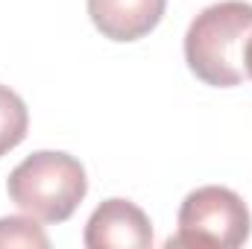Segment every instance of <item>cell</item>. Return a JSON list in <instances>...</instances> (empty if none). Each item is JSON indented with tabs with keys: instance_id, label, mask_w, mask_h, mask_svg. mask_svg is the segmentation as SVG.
I'll return each instance as SVG.
<instances>
[{
	"instance_id": "cell-1",
	"label": "cell",
	"mask_w": 252,
	"mask_h": 249,
	"mask_svg": "<svg viewBox=\"0 0 252 249\" xmlns=\"http://www.w3.org/2000/svg\"><path fill=\"white\" fill-rule=\"evenodd\" d=\"M252 38V3L220 0L205 6L185 32V62L196 79L214 88L247 82V44Z\"/></svg>"
},
{
	"instance_id": "cell-3",
	"label": "cell",
	"mask_w": 252,
	"mask_h": 249,
	"mask_svg": "<svg viewBox=\"0 0 252 249\" xmlns=\"http://www.w3.org/2000/svg\"><path fill=\"white\" fill-rule=\"evenodd\" d=\"M252 217L241 193L223 185L190 190L179 208V232L164 247H214L238 249L250 241Z\"/></svg>"
},
{
	"instance_id": "cell-6",
	"label": "cell",
	"mask_w": 252,
	"mask_h": 249,
	"mask_svg": "<svg viewBox=\"0 0 252 249\" xmlns=\"http://www.w3.org/2000/svg\"><path fill=\"white\" fill-rule=\"evenodd\" d=\"M27 129H30L27 103L9 85H0V158L27 138Z\"/></svg>"
},
{
	"instance_id": "cell-8",
	"label": "cell",
	"mask_w": 252,
	"mask_h": 249,
	"mask_svg": "<svg viewBox=\"0 0 252 249\" xmlns=\"http://www.w3.org/2000/svg\"><path fill=\"white\" fill-rule=\"evenodd\" d=\"M247 79H252V38L247 44Z\"/></svg>"
},
{
	"instance_id": "cell-2",
	"label": "cell",
	"mask_w": 252,
	"mask_h": 249,
	"mask_svg": "<svg viewBox=\"0 0 252 249\" xmlns=\"http://www.w3.org/2000/svg\"><path fill=\"white\" fill-rule=\"evenodd\" d=\"M9 199L41 223H64L88 193V176L79 158L41 150L27 156L6 182Z\"/></svg>"
},
{
	"instance_id": "cell-7",
	"label": "cell",
	"mask_w": 252,
	"mask_h": 249,
	"mask_svg": "<svg viewBox=\"0 0 252 249\" xmlns=\"http://www.w3.org/2000/svg\"><path fill=\"white\" fill-rule=\"evenodd\" d=\"M0 247L47 249L50 238L35 223V217H0Z\"/></svg>"
},
{
	"instance_id": "cell-4",
	"label": "cell",
	"mask_w": 252,
	"mask_h": 249,
	"mask_svg": "<svg viewBox=\"0 0 252 249\" xmlns=\"http://www.w3.org/2000/svg\"><path fill=\"white\" fill-rule=\"evenodd\" d=\"M82 244L88 249H147L153 247V226L135 202L115 196L94 208Z\"/></svg>"
},
{
	"instance_id": "cell-5",
	"label": "cell",
	"mask_w": 252,
	"mask_h": 249,
	"mask_svg": "<svg viewBox=\"0 0 252 249\" xmlns=\"http://www.w3.org/2000/svg\"><path fill=\"white\" fill-rule=\"evenodd\" d=\"M167 0H88V15L97 32L109 41H138L164 18Z\"/></svg>"
}]
</instances>
